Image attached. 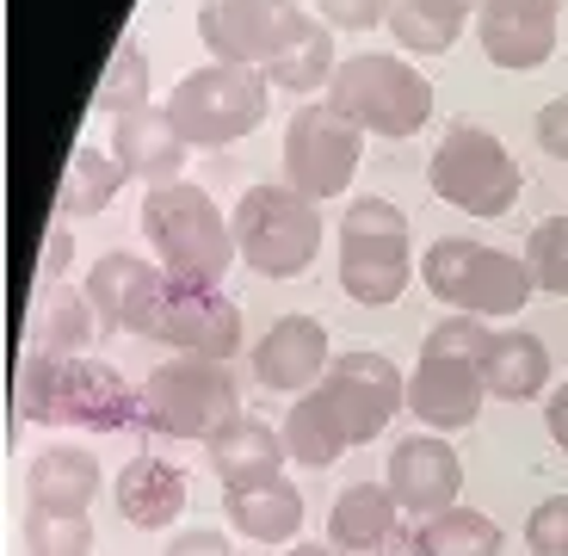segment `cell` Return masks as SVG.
Instances as JSON below:
<instances>
[{
  "mask_svg": "<svg viewBox=\"0 0 568 556\" xmlns=\"http://www.w3.org/2000/svg\"><path fill=\"white\" fill-rule=\"evenodd\" d=\"M13 408L38 427H100L118 433L142 421V390H130L112 365L81 353H31L13 371Z\"/></svg>",
  "mask_w": 568,
  "mask_h": 556,
  "instance_id": "1",
  "label": "cell"
},
{
  "mask_svg": "<svg viewBox=\"0 0 568 556\" xmlns=\"http://www.w3.org/2000/svg\"><path fill=\"white\" fill-rule=\"evenodd\" d=\"M488 341H495V328L483 315H445L439 328L426 334L420 365L408 377V414H420L433 433L476 427V414L488 402V384H483Z\"/></svg>",
  "mask_w": 568,
  "mask_h": 556,
  "instance_id": "2",
  "label": "cell"
},
{
  "mask_svg": "<svg viewBox=\"0 0 568 556\" xmlns=\"http://www.w3.org/2000/svg\"><path fill=\"white\" fill-rule=\"evenodd\" d=\"M124 334L161 341L173 353H199V358H235L242 353V310L223 297V285H192L173 279L168 266L149 272V285L136 291L124 315Z\"/></svg>",
  "mask_w": 568,
  "mask_h": 556,
  "instance_id": "3",
  "label": "cell"
},
{
  "mask_svg": "<svg viewBox=\"0 0 568 556\" xmlns=\"http://www.w3.org/2000/svg\"><path fill=\"white\" fill-rule=\"evenodd\" d=\"M142 235H149L161 266L173 279H192V285H223V272L242 260L235 223L216 211L204 185H185V180L142 192Z\"/></svg>",
  "mask_w": 568,
  "mask_h": 556,
  "instance_id": "4",
  "label": "cell"
},
{
  "mask_svg": "<svg viewBox=\"0 0 568 556\" xmlns=\"http://www.w3.org/2000/svg\"><path fill=\"white\" fill-rule=\"evenodd\" d=\"M327 105L358 124L365 137H420L426 118H433V81H426L414 62L384 57V50H365V57H346L334 69V87H327Z\"/></svg>",
  "mask_w": 568,
  "mask_h": 556,
  "instance_id": "5",
  "label": "cell"
},
{
  "mask_svg": "<svg viewBox=\"0 0 568 556\" xmlns=\"http://www.w3.org/2000/svg\"><path fill=\"white\" fill-rule=\"evenodd\" d=\"M168 112L192 149H223L242 143L266 124L272 112V81L260 69H235V62H204V69L180 74L168 93Z\"/></svg>",
  "mask_w": 568,
  "mask_h": 556,
  "instance_id": "6",
  "label": "cell"
},
{
  "mask_svg": "<svg viewBox=\"0 0 568 556\" xmlns=\"http://www.w3.org/2000/svg\"><path fill=\"white\" fill-rule=\"evenodd\" d=\"M420 285L457 315H513L531 303V272L526 260L500 254L488 242H469V235H439V242L420 254Z\"/></svg>",
  "mask_w": 568,
  "mask_h": 556,
  "instance_id": "7",
  "label": "cell"
},
{
  "mask_svg": "<svg viewBox=\"0 0 568 556\" xmlns=\"http://www.w3.org/2000/svg\"><path fill=\"white\" fill-rule=\"evenodd\" d=\"M235 247H242V266L260 279H303L322 247V211L315 199L291 192V185H247L242 204H235Z\"/></svg>",
  "mask_w": 568,
  "mask_h": 556,
  "instance_id": "8",
  "label": "cell"
},
{
  "mask_svg": "<svg viewBox=\"0 0 568 556\" xmlns=\"http://www.w3.org/2000/svg\"><path fill=\"white\" fill-rule=\"evenodd\" d=\"M414 254H408V216L389 199H346L341 216V291L365 310H384L408 291Z\"/></svg>",
  "mask_w": 568,
  "mask_h": 556,
  "instance_id": "9",
  "label": "cell"
},
{
  "mask_svg": "<svg viewBox=\"0 0 568 556\" xmlns=\"http://www.w3.org/2000/svg\"><path fill=\"white\" fill-rule=\"evenodd\" d=\"M229 414H242V384L223 358H161L142 384V427L168 433V439H211Z\"/></svg>",
  "mask_w": 568,
  "mask_h": 556,
  "instance_id": "10",
  "label": "cell"
},
{
  "mask_svg": "<svg viewBox=\"0 0 568 556\" xmlns=\"http://www.w3.org/2000/svg\"><path fill=\"white\" fill-rule=\"evenodd\" d=\"M426 185L469 216H507L519 204V161L488 130L452 124L439 137V149L426 155Z\"/></svg>",
  "mask_w": 568,
  "mask_h": 556,
  "instance_id": "11",
  "label": "cell"
},
{
  "mask_svg": "<svg viewBox=\"0 0 568 556\" xmlns=\"http://www.w3.org/2000/svg\"><path fill=\"white\" fill-rule=\"evenodd\" d=\"M365 130L346 124L341 112L327 100H303L284 124V149H278V168H284V185L303 192V199H341L346 185H353L358 161H365V143H358Z\"/></svg>",
  "mask_w": 568,
  "mask_h": 556,
  "instance_id": "12",
  "label": "cell"
},
{
  "mask_svg": "<svg viewBox=\"0 0 568 556\" xmlns=\"http://www.w3.org/2000/svg\"><path fill=\"white\" fill-rule=\"evenodd\" d=\"M303 31L310 13L297 0H204L199 7V43L235 69H272Z\"/></svg>",
  "mask_w": 568,
  "mask_h": 556,
  "instance_id": "13",
  "label": "cell"
},
{
  "mask_svg": "<svg viewBox=\"0 0 568 556\" xmlns=\"http://www.w3.org/2000/svg\"><path fill=\"white\" fill-rule=\"evenodd\" d=\"M315 390H322V402L334 408L346 445L377 439V433L408 408V377H402L396 358H384V353H341Z\"/></svg>",
  "mask_w": 568,
  "mask_h": 556,
  "instance_id": "14",
  "label": "cell"
},
{
  "mask_svg": "<svg viewBox=\"0 0 568 556\" xmlns=\"http://www.w3.org/2000/svg\"><path fill=\"white\" fill-rule=\"evenodd\" d=\"M556 19L562 0H483L476 7V38L495 69H544L556 57Z\"/></svg>",
  "mask_w": 568,
  "mask_h": 556,
  "instance_id": "15",
  "label": "cell"
},
{
  "mask_svg": "<svg viewBox=\"0 0 568 556\" xmlns=\"http://www.w3.org/2000/svg\"><path fill=\"white\" fill-rule=\"evenodd\" d=\"M384 483H389V495L402 501V514L433 519V514H445V507H457V495H464V464H457V452L445 445V433H414V439H396Z\"/></svg>",
  "mask_w": 568,
  "mask_h": 556,
  "instance_id": "16",
  "label": "cell"
},
{
  "mask_svg": "<svg viewBox=\"0 0 568 556\" xmlns=\"http://www.w3.org/2000/svg\"><path fill=\"white\" fill-rule=\"evenodd\" d=\"M327 365H334V346H327V328L315 315H278L254 341V384L278 390V396L315 390L327 377Z\"/></svg>",
  "mask_w": 568,
  "mask_h": 556,
  "instance_id": "17",
  "label": "cell"
},
{
  "mask_svg": "<svg viewBox=\"0 0 568 556\" xmlns=\"http://www.w3.org/2000/svg\"><path fill=\"white\" fill-rule=\"evenodd\" d=\"M112 155L130 168V180H142L149 192H155V185H173L185 173L192 143L180 137V124H173L168 105L142 100V105H130V112L112 118Z\"/></svg>",
  "mask_w": 568,
  "mask_h": 556,
  "instance_id": "18",
  "label": "cell"
},
{
  "mask_svg": "<svg viewBox=\"0 0 568 556\" xmlns=\"http://www.w3.org/2000/svg\"><path fill=\"white\" fill-rule=\"evenodd\" d=\"M204 452H211V471L223 476V488L272 483V476H284V464H291L284 433L266 427V421H254V414H229L223 427L204 439Z\"/></svg>",
  "mask_w": 568,
  "mask_h": 556,
  "instance_id": "19",
  "label": "cell"
},
{
  "mask_svg": "<svg viewBox=\"0 0 568 556\" xmlns=\"http://www.w3.org/2000/svg\"><path fill=\"white\" fill-rule=\"evenodd\" d=\"M396 538H402V501L389 495V483H353L346 495H334L327 544L341 556H377Z\"/></svg>",
  "mask_w": 568,
  "mask_h": 556,
  "instance_id": "20",
  "label": "cell"
},
{
  "mask_svg": "<svg viewBox=\"0 0 568 556\" xmlns=\"http://www.w3.org/2000/svg\"><path fill=\"white\" fill-rule=\"evenodd\" d=\"M112 501H118V514H124V526L168 532L185 514V476L173 464H161V457H130L112 483Z\"/></svg>",
  "mask_w": 568,
  "mask_h": 556,
  "instance_id": "21",
  "label": "cell"
},
{
  "mask_svg": "<svg viewBox=\"0 0 568 556\" xmlns=\"http://www.w3.org/2000/svg\"><path fill=\"white\" fill-rule=\"evenodd\" d=\"M100 341V310L93 297L74 285H43L31 297V315H26V346L31 353H87V346Z\"/></svg>",
  "mask_w": 568,
  "mask_h": 556,
  "instance_id": "22",
  "label": "cell"
},
{
  "mask_svg": "<svg viewBox=\"0 0 568 556\" xmlns=\"http://www.w3.org/2000/svg\"><path fill=\"white\" fill-rule=\"evenodd\" d=\"M31 507H62V514H87L100 501V457L81 445H43L26 471Z\"/></svg>",
  "mask_w": 568,
  "mask_h": 556,
  "instance_id": "23",
  "label": "cell"
},
{
  "mask_svg": "<svg viewBox=\"0 0 568 556\" xmlns=\"http://www.w3.org/2000/svg\"><path fill=\"white\" fill-rule=\"evenodd\" d=\"M223 514L247 544H291L303 532V495L291 476H272V483H254V488H229Z\"/></svg>",
  "mask_w": 568,
  "mask_h": 556,
  "instance_id": "24",
  "label": "cell"
},
{
  "mask_svg": "<svg viewBox=\"0 0 568 556\" xmlns=\"http://www.w3.org/2000/svg\"><path fill=\"white\" fill-rule=\"evenodd\" d=\"M483 384L495 402H531L550 384V346L531 328H495L483 353Z\"/></svg>",
  "mask_w": 568,
  "mask_h": 556,
  "instance_id": "25",
  "label": "cell"
},
{
  "mask_svg": "<svg viewBox=\"0 0 568 556\" xmlns=\"http://www.w3.org/2000/svg\"><path fill=\"white\" fill-rule=\"evenodd\" d=\"M402 556H500V526L476 507H445L402 532Z\"/></svg>",
  "mask_w": 568,
  "mask_h": 556,
  "instance_id": "26",
  "label": "cell"
},
{
  "mask_svg": "<svg viewBox=\"0 0 568 556\" xmlns=\"http://www.w3.org/2000/svg\"><path fill=\"white\" fill-rule=\"evenodd\" d=\"M130 180V168L112 155V149H100V143H74V155H69V173H62V185H57V204L69 216H100L105 204L118 199V185Z\"/></svg>",
  "mask_w": 568,
  "mask_h": 556,
  "instance_id": "27",
  "label": "cell"
},
{
  "mask_svg": "<svg viewBox=\"0 0 568 556\" xmlns=\"http://www.w3.org/2000/svg\"><path fill=\"white\" fill-rule=\"evenodd\" d=\"M278 433H284L291 464H303V471H327V464L346 452V433H341V421H334V408L322 402V390H303Z\"/></svg>",
  "mask_w": 568,
  "mask_h": 556,
  "instance_id": "28",
  "label": "cell"
},
{
  "mask_svg": "<svg viewBox=\"0 0 568 556\" xmlns=\"http://www.w3.org/2000/svg\"><path fill=\"white\" fill-rule=\"evenodd\" d=\"M464 19L469 7H457V0H396L389 7V31L408 57H445L464 38Z\"/></svg>",
  "mask_w": 568,
  "mask_h": 556,
  "instance_id": "29",
  "label": "cell"
},
{
  "mask_svg": "<svg viewBox=\"0 0 568 556\" xmlns=\"http://www.w3.org/2000/svg\"><path fill=\"white\" fill-rule=\"evenodd\" d=\"M334 69H341V57H334V26L310 19V31L260 74H266L278 93H315V87H334Z\"/></svg>",
  "mask_w": 568,
  "mask_h": 556,
  "instance_id": "30",
  "label": "cell"
},
{
  "mask_svg": "<svg viewBox=\"0 0 568 556\" xmlns=\"http://www.w3.org/2000/svg\"><path fill=\"white\" fill-rule=\"evenodd\" d=\"M149 260H136V254H100L93 260V272H87V297H93V310H100V334H112V328H124V315H130V303H136V291L149 285Z\"/></svg>",
  "mask_w": 568,
  "mask_h": 556,
  "instance_id": "31",
  "label": "cell"
},
{
  "mask_svg": "<svg viewBox=\"0 0 568 556\" xmlns=\"http://www.w3.org/2000/svg\"><path fill=\"white\" fill-rule=\"evenodd\" d=\"M149 100V57H142V38L136 31H124L112 50V62H105L100 87H93V105L100 112H130V105Z\"/></svg>",
  "mask_w": 568,
  "mask_h": 556,
  "instance_id": "32",
  "label": "cell"
},
{
  "mask_svg": "<svg viewBox=\"0 0 568 556\" xmlns=\"http://www.w3.org/2000/svg\"><path fill=\"white\" fill-rule=\"evenodd\" d=\"M26 550L31 556H93V519L62 507H26Z\"/></svg>",
  "mask_w": 568,
  "mask_h": 556,
  "instance_id": "33",
  "label": "cell"
},
{
  "mask_svg": "<svg viewBox=\"0 0 568 556\" xmlns=\"http://www.w3.org/2000/svg\"><path fill=\"white\" fill-rule=\"evenodd\" d=\"M526 272L531 285L550 291V297H568V216H544L538 229L526 235Z\"/></svg>",
  "mask_w": 568,
  "mask_h": 556,
  "instance_id": "34",
  "label": "cell"
},
{
  "mask_svg": "<svg viewBox=\"0 0 568 556\" xmlns=\"http://www.w3.org/2000/svg\"><path fill=\"white\" fill-rule=\"evenodd\" d=\"M531 556H568V495H544L526 514Z\"/></svg>",
  "mask_w": 568,
  "mask_h": 556,
  "instance_id": "35",
  "label": "cell"
},
{
  "mask_svg": "<svg viewBox=\"0 0 568 556\" xmlns=\"http://www.w3.org/2000/svg\"><path fill=\"white\" fill-rule=\"evenodd\" d=\"M389 7H396V0H315L322 26H334V31H371V26H389Z\"/></svg>",
  "mask_w": 568,
  "mask_h": 556,
  "instance_id": "36",
  "label": "cell"
},
{
  "mask_svg": "<svg viewBox=\"0 0 568 556\" xmlns=\"http://www.w3.org/2000/svg\"><path fill=\"white\" fill-rule=\"evenodd\" d=\"M538 143H544V155L568 161V100H550L538 112Z\"/></svg>",
  "mask_w": 568,
  "mask_h": 556,
  "instance_id": "37",
  "label": "cell"
},
{
  "mask_svg": "<svg viewBox=\"0 0 568 556\" xmlns=\"http://www.w3.org/2000/svg\"><path fill=\"white\" fill-rule=\"evenodd\" d=\"M69 254H74V235H69V223H57L50 235H43V254H38V266H43V285H57L62 272H69Z\"/></svg>",
  "mask_w": 568,
  "mask_h": 556,
  "instance_id": "38",
  "label": "cell"
},
{
  "mask_svg": "<svg viewBox=\"0 0 568 556\" xmlns=\"http://www.w3.org/2000/svg\"><path fill=\"white\" fill-rule=\"evenodd\" d=\"M161 556H235V550H229L223 532H204V526H199V532H180V538H173Z\"/></svg>",
  "mask_w": 568,
  "mask_h": 556,
  "instance_id": "39",
  "label": "cell"
},
{
  "mask_svg": "<svg viewBox=\"0 0 568 556\" xmlns=\"http://www.w3.org/2000/svg\"><path fill=\"white\" fill-rule=\"evenodd\" d=\"M550 439L568 452V377L556 384V396H550Z\"/></svg>",
  "mask_w": 568,
  "mask_h": 556,
  "instance_id": "40",
  "label": "cell"
},
{
  "mask_svg": "<svg viewBox=\"0 0 568 556\" xmlns=\"http://www.w3.org/2000/svg\"><path fill=\"white\" fill-rule=\"evenodd\" d=\"M284 556H341V550H334V544H303V538H297Z\"/></svg>",
  "mask_w": 568,
  "mask_h": 556,
  "instance_id": "41",
  "label": "cell"
},
{
  "mask_svg": "<svg viewBox=\"0 0 568 556\" xmlns=\"http://www.w3.org/2000/svg\"><path fill=\"white\" fill-rule=\"evenodd\" d=\"M457 7H469V13H476V7H483V0H457Z\"/></svg>",
  "mask_w": 568,
  "mask_h": 556,
  "instance_id": "42",
  "label": "cell"
}]
</instances>
